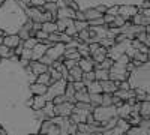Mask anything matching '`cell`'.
Returning <instances> with one entry per match:
<instances>
[{"instance_id": "obj_1", "label": "cell", "mask_w": 150, "mask_h": 135, "mask_svg": "<svg viewBox=\"0 0 150 135\" xmlns=\"http://www.w3.org/2000/svg\"><path fill=\"white\" fill-rule=\"evenodd\" d=\"M30 84L27 66L20 63L18 56L0 60V126L6 135L39 134L45 117L30 107Z\"/></svg>"}, {"instance_id": "obj_2", "label": "cell", "mask_w": 150, "mask_h": 135, "mask_svg": "<svg viewBox=\"0 0 150 135\" xmlns=\"http://www.w3.org/2000/svg\"><path fill=\"white\" fill-rule=\"evenodd\" d=\"M27 21L26 6L20 0H5L0 5V30H3L5 35H18Z\"/></svg>"}, {"instance_id": "obj_3", "label": "cell", "mask_w": 150, "mask_h": 135, "mask_svg": "<svg viewBox=\"0 0 150 135\" xmlns=\"http://www.w3.org/2000/svg\"><path fill=\"white\" fill-rule=\"evenodd\" d=\"M131 89H140L150 95V59L147 62L135 66L128 75Z\"/></svg>"}, {"instance_id": "obj_4", "label": "cell", "mask_w": 150, "mask_h": 135, "mask_svg": "<svg viewBox=\"0 0 150 135\" xmlns=\"http://www.w3.org/2000/svg\"><path fill=\"white\" fill-rule=\"evenodd\" d=\"M93 116L96 120V126H104L111 119L117 117V107L116 105H98L93 108Z\"/></svg>"}, {"instance_id": "obj_5", "label": "cell", "mask_w": 150, "mask_h": 135, "mask_svg": "<svg viewBox=\"0 0 150 135\" xmlns=\"http://www.w3.org/2000/svg\"><path fill=\"white\" fill-rule=\"evenodd\" d=\"M75 3L78 5V9L84 11L87 8H95L96 5H107L108 8L112 5H125V3H131V5H141L143 0H74Z\"/></svg>"}, {"instance_id": "obj_6", "label": "cell", "mask_w": 150, "mask_h": 135, "mask_svg": "<svg viewBox=\"0 0 150 135\" xmlns=\"http://www.w3.org/2000/svg\"><path fill=\"white\" fill-rule=\"evenodd\" d=\"M66 83H68V81H66L65 78H60V80L51 83V84L48 86L47 93L44 95V96H45V99H47V101H53L56 96L63 95V93H65V89H66Z\"/></svg>"}, {"instance_id": "obj_7", "label": "cell", "mask_w": 150, "mask_h": 135, "mask_svg": "<svg viewBox=\"0 0 150 135\" xmlns=\"http://www.w3.org/2000/svg\"><path fill=\"white\" fill-rule=\"evenodd\" d=\"M65 51H66V45H65V42H60V41H59V42H54L53 45H50V47L47 48L45 54L50 56L53 60H59V59L63 57Z\"/></svg>"}, {"instance_id": "obj_8", "label": "cell", "mask_w": 150, "mask_h": 135, "mask_svg": "<svg viewBox=\"0 0 150 135\" xmlns=\"http://www.w3.org/2000/svg\"><path fill=\"white\" fill-rule=\"evenodd\" d=\"M74 107H75V104L71 102V101H65L62 104H57V105H54V114L62 116V117H69Z\"/></svg>"}, {"instance_id": "obj_9", "label": "cell", "mask_w": 150, "mask_h": 135, "mask_svg": "<svg viewBox=\"0 0 150 135\" xmlns=\"http://www.w3.org/2000/svg\"><path fill=\"white\" fill-rule=\"evenodd\" d=\"M140 11L138 5H131V3H125V5H120L119 8V15H122L126 21H129L137 12Z\"/></svg>"}, {"instance_id": "obj_10", "label": "cell", "mask_w": 150, "mask_h": 135, "mask_svg": "<svg viewBox=\"0 0 150 135\" xmlns=\"http://www.w3.org/2000/svg\"><path fill=\"white\" fill-rule=\"evenodd\" d=\"M50 45L48 44H45V42H38L35 47H33V54H32V60H39L44 54H45V51H47V48H48Z\"/></svg>"}, {"instance_id": "obj_11", "label": "cell", "mask_w": 150, "mask_h": 135, "mask_svg": "<svg viewBox=\"0 0 150 135\" xmlns=\"http://www.w3.org/2000/svg\"><path fill=\"white\" fill-rule=\"evenodd\" d=\"M29 68L32 69V72L35 74V75H39V74H44V72H47L50 66H47L45 63H42L41 60H30Z\"/></svg>"}, {"instance_id": "obj_12", "label": "cell", "mask_w": 150, "mask_h": 135, "mask_svg": "<svg viewBox=\"0 0 150 135\" xmlns=\"http://www.w3.org/2000/svg\"><path fill=\"white\" fill-rule=\"evenodd\" d=\"M78 66L83 69V72H89L95 69V60L92 59V56L89 57H80L78 59Z\"/></svg>"}, {"instance_id": "obj_13", "label": "cell", "mask_w": 150, "mask_h": 135, "mask_svg": "<svg viewBox=\"0 0 150 135\" xmlns=\"http://www.w3.org/2000/svg\"><path fill=\"white\" fill-rule=\"evenodd\" d=\"M119 84H120V81H114V80H111V78L101 81L102 92H105V93H114L119 89Z\"/></svg>"}, {"instance_id": "obj_14", "label": "cell", "mask_w": 150, "mask_h": 135, "mask_svg": "<svg viewBox=\"0 0 150 135\" xmlns=\"http://www.w3.org/2000/svg\"><path fill=\"white\" fill-rule=\"evenodd\" d=\"M57 18H75V9H72L69 5L59 6V9H57Z\"/></svg>"}, {"instance_id": "obj_15", "label": "cell", "mask_w": 150, "mask_h": 135, "mask_svg": "<svg viewBox=\"0 0 150 135\" xmlns=\"http://www.w3.org/2000/svg\"><path fill=\"white\" fill-rule=\"evenodd\" d=\"M47 104V99L44 95H33L32 99H30V107L33 110H42Z\"/></svg>"}, {"instance_id": "obj_16", "label": "cell", "mask_w": 150, "mask_h": 135, "mask_svg": "<svg viewBox=\"0 0 150 135\" xmlns=\"http://www.w3.org/2000/svg\"><path fill=\"white\" fill-rule=\"evenodd\" d=\"M20 42H23V41H21V38H20L18 35H5L2 44H5L6 47H9V48H12V50H14V48H15Z\"/></svg>"}, {"instance_id": "obj_17", "label": "cell", "mask_w": 150, "mask_h": 135, "mask_svg": "<svg viewBox=\"0 0 150 135\" xmlns=\"http://www.w3.org/2000/svg\"><path fill=\"white\" fill-rule=\"evenodd\" d=\"M90 56H92V59L95 60V63H101L102 60L108 56V48H105V47L101 45V47H99L96 51H93Z\"/></svg>"}, {"instance_id": "obj_18", "label": "cell", "mask_w": 150, "mask_h": 135, "mask_svg": "<svg viewBox=\"0 0 150 135\" xmlns=\"http://www.w3.org/2000/svg\"><path fill=\"white\" fill-rule=\"evenodd\" d=\"M30 90H32L33 95H45L47 90H48V86H47V84H42V83L35 81V83L30 84Z\"/></svg>"}, {"instance_id": "obj_19", "label": "cell", "mask_w": 150, "mask_h": 135, "mask_svg": "<svg viewBox=\"0 0 150 135\" xmlns=\"http://www.w3.org/2000/svg\"><path fill=\"white\" fill-rule=\"evenodd\" d=\"M140 116H141V119L150 117V99L140 101Z\"/></svg>"}, {"instance_id": "obj_20", "label": "cell", "mask_w": 150, "mask_h": 135, "mask_svg": "<svg viewBox=\"0 0 150 135\" xmlns=\"http://www.w3.org/2000/svg\"><path fill=\"white\" fill-rule=\"evenodd\" d=\"M41 111H42V114H44L45 119H53L56 116L54 114V104H53V101H47L45 107L41 110Z\"/></svg>"}, {"instance_id": "obj_21", "label": "cell", "mask_w": 150, "mask_h": 135, "mask_svg": "<svg viewBox=\"0 0 150 135\" xmlns=\"http://www.w3.org/2000/svg\"><path fill=\"white\" fill-rule=\"evenodd\" d=\"M74 99H75V102L77 101H80V102H90V93L87 92V89L78 90V92H75Z\"/></svg>"}, {"instance_id": "obj_22", "label": "cell", "mask_w": 150, "mask_h": 135, "mask_svg": "<svg viewBox=\"0 0 150 135\" xmlns=\"http://www.w3.org/2000/svg\"><path fill=\"white\" fill-rule=\"evenodd\" d=\"M84 15H86V20L87 21H92L95 18L102 17L104 14H101V12H99L96 8H87V9H84Z\"/></svg>"}, {"instance_id": "obj_23", "label": "cell", "mask_w": 150, "mask_h": 135, "mask_svg": "<svg viewBox=\"0 0 150 135\" xmlns=\"http://www.w3.org/2000/svg\"><path fill=\"white\" fill-rule=\"evenodd\" d=\"M86 87H87V92H89V93H102L101 81H98V80H93L92 83L87 84Z\"/></svg>"}, {"instance_id": "obj_24", "label": "cell", "mask_w": 150, "mask_h": 135, "mask_svg": "<svg viewBox=\"0 0 150 135\" xmlns=\"http://www.w3.org/2000/svg\"><path fill=\"white\" fill-rule=\"evenodd\" d=\"M69 75L72 77L74 81H80V80H83V69L78 65H75L74 68L69 69Z\"/></svg>"}, {"instance_id": "obj_25", "label": "cell", "mask_w": 150, "mask_h": 135, "mask_svg": "<svg viewBox=\"0 0 150 135\" xmlns=\"http://www.w3.org/2000/svg\"><path fill=\"white\" fill-rule=\"evenodd\" d=\"M95 78L98 81H104V80H108L110 78V72L107 69H102V68H98L95 69Z\"/></svg>"}, {"instance_id": "obj_26", "label": "cell", "mask_w": 150, "mask_h": 135, "mask_svg": "<svg viewBox=\"0 0 150 135\" xmlns=\"http://www.w3.org/2000/svg\"><path fill=\"white\" fill-rule=\"evenodd\" d=\"M42 30H45L47 33L59 32V29H57V23H56V21H44V23H42Z\"/></svg>"}, {"instance_id": "obj_27", "label": "cell", "mask_w": 150, "mask_h": 135, "mask_svg": "<svg viewBox=\"0 0 150 135\" xmlns=\"http://www.w3.org/2000/svg\"><path fill=\"white\" fill-rule=\"evenodd\" d=\"M77 50H78L81 57H89L90 56V48H89V44L87 42H80L78 47H77Z\"/></svg>"}, {"instance_id": "obj_28", "label": "cell", "mask_w": 150, "mask_h": 135, "mask_svg": "<svg viewBox=\"0 0 150 135\" xmlns=\"http://www.w3.org/2000/svg\"><path fill=\"white\" fill-rule=\"evenodd\" d=\"M14 56V50L9 47H6L5 44H0V57L2 59H8V57H12Z\"/></svg>"}, {"instance_id": "obj_29", "label": "cell", "mask_w": 150, "mask_h": 135, "mask_svg": "<svg viewBox=\"0 0 150 135\" xmlns=\"http://www.w3.org/2000/svg\"><path fill=\"white\" fill-rule=\"evenodd\" d=\"M36 81H38V83H42V84L50 86V84H51V74H50L48 71H47V72H44V74H39V75H38V78H36Z\"/></svg>"}, {"instance_id": "obj_30", "label": "cell", "mask_w": 150, "mask_h": 135, "mask_svg": "<svg viewBox=\"0 0 150 135\" xmlns=\"http://www.w3.org/2000/svg\"><path fill=\"white\" fill-rule=\"evenodd\" d=\"M90 104L93 108L102 105V93H90Z\"/></svg>"}, {"instance_id": "obj_31", "label": "cell", "mask_w": 150, "mask_h": 135, "mask_svg": "<svg viewBox=\"0 0 150 135\" xmlns=\"http://www.w3.org/2000/svg\"><path fill=\"white\" fill-rule=\"evenodd\" d=\"M74 26H75V29H77V32L90 27V26H89V21H87V20H74Z\"/></svg>"}, {"instance_id": "obj_32", "label": "cell", "mask_w": 150, "mask_h": 135, "mask_svg": "<svg viewBox=\"0 0 150 135\" xmlns=\"http://www.w3.org/2000/svg\"><path fill=\"white\" fill-rule=\"evenodd\" d=\"M93 80H96L95 78V69L93 71H89V72H83V81H84L86 86L89 84V83H92Z\"/></svg>"}, {"instance_id": "obj_33", "label": "cell", "mask_w": 150, "mask_h": 135, "mask_svg": "<svg viewBox=\"0 0 150 135\" xmlns=\"http://www.w3.org/2000/svg\"><path fill=\"white\" fill-rule=\"evenodd\" d=\"M38 42H39V41H38V38H35V36H30V38H27L26 41H23L24 47H26V48H32V50H33V47H35Z\"/></svg>"}, {"instance_id": "obj_34", "label": "cell", "mask_w": 150, "mask_h": 135, "mask_svg": "<svg viewBox=\"0 0 150 135\" xmlns=\"http://www.w3.org/2000/svg\"><path fill=\"white\" fill-rule=\"evenodd\" d=\"M102 105H112V93L102 92Z\"/></svg>"}, {"instance_id": "obj_35", "label": "cell", "mask_w": 150, "mask_h": 135, "mask_svg": "<svg viewBox=\"0 0 150 135\" xmlns=\"http://www.w3.org/2000/svg\"><path fill=\"white\" fill-rule=\"evenodd\" d=\"M65 33H68L71 38H74V36H77L78 35V32H77V29H75V26H74V23L72 24H69V26L66 27V30H65Z\"/></svg>"}, {"instance_id": "obj_36", "label": "cell", "mask_w": 150, "mask_h": 135, "mask_svg": "<svg viewBox=\"0 0 150 135\" xmlns=\"http://www.w3.org/2000/svg\"><path fill=\"white\" fill-rule=\"evenodd\" d=\"M32 54H33L32 48H26V47H24V48H23V53H21V56H20V57L27 59V60H32Z\"/></svg>"}, {"instance_id": "obj_37", "label": "cell", "mask_w": 150, "mask_h": 135, "mask_svg": "<svg viewBox=\"0 0 150 135\" xmlns=\"http://www.w3.org/2000/svg\"><path fill=\"white\" fill-rule=\"evenodd\" d=\"M72 84H74V89H75V92H78V90H84V89H87L83 80H80V81H74Z\"/></svg>"}, {"instance_id": "obj_38", "label": "cell", "mask_w": 150, "mask_h": 135, "mask_svg": "<svg viewBox=\"0 0 150 135\" xmlns=\"http://www.w3.org/2000/svg\"><path fill=\"white\" fill-rule=\"evenodd\" d=\"M119 8H120V5H112V6H110L108 9H107V12L105 14H111V15H117L119 14Z\"/></svg>"}, {"instance_id": "obj_39", "label": "cell", "mask_w": 150, "mask_h": 135, "mask_svg": "<svg viewBox=\"0 0 150 135\" xmlns=\"http://www.w3.org/2000/svg\"><path fill=\"white\" fill-rule=\"evenodd\" d=\"M39 60H41L42 63H45L47 66H51V65H53V62H54V60H53L51 57H50V56H47V54H44V56H42Z\"/></svg>"}, {"instance_id": "obj_40", "label": "cell", "mask_w": 150, "mask_h": 135, "mask_svg": "<svg viewBox=\"0 0 150 135\" xmlns=\"http://www.w3.org/2000/svg\"><path fill=\"white\" fill-rule=\"evenodd\" d=\"M72 38L68 35V33H65V32H60V42H65V44H68L69 41H71Z\"/></svg>"}, {"instance_id": "obj_41", "label": "cell", "mask_w": 150, "mask_h": 135, "mask_svg": "<svg viewBox=\"0 0 150 135\" xmlns=\"http://www.w3.org/2000/svg\"><path fill=\"white\" fill-rule=\"evenodd\" d=\"M45 5V0H30V3L29 6H38V8H41Z\"/></svg>"}, {"instance_id": "obj_42", "label": "cell", "mask_w": 150, "mask_h": 135, "mask_svg": "<svg viewBox=\"0 0 150 135\" xmlns=\"http://www.w3.org/2000/svg\"><path fill=\"white\" fill-rule=\"evenodd\" d=\"M114 15H111V14H104V21L105 24H111V23H114Z\"/></svg>"}, {"instance_id": "obj_43", "label": "cell", "mask_w": 150, "mask_h": 135, "mask_svg": "<svg viewBox=\"0 0 150 135\" xmlns=\"http://www.w3.org/2000/svg\"><path fill=\"white\" fill-rule=\"evenodd\" d=\"M95 8H96L99 12H101V14H105L107 9H108V6H107V5H104V3H101V5H96Z\"/></svg>"}, {"instance_id": "obj_44", "label": "cell", "mask_w": 150, "mask_h": 135, "mask_svg": "<svg viewBox=\"0 0 150 135\" xmlns=\"http://www.w3.org/2000/svg\"><path fill=\"white\" fill-rule=\"evenodd\" d=\"M3 36H5V33H3V30H0V44L3 42Z\"/></svg>"}, {"instance_id": "obj_45", "label": "cell", "mask_w": 150, "mask_h": 135, "mask_svg": "<svg viewBox=\"0 0 150 135\" xmlns=\"http://www.w3.org/2000/svg\"><path fill=\"white\" fill-rule=\"evenodd\" d=\"M146 32L150 33V24H147V26H146Z\"/></svg>"}, {"instance_id": "obj_46", "label": "cell", "mask_w": 150, "mask_h": 135, "mask_svg": "<svg viewBox=\"0 0 150 135\" xmlns=\"http://www.w3.org/2000/svg\"><path fill=\"white\" fill-rule=\"evenodd\" d=\"M63 2H65V3H66V5H68V3H69V2H71V0H63Z\"/></svg>"}, {"instance_id": "obj_47", "label": "cell", "mask_w": 150, "mask_h": 135, "mask_svg": "<svg viewBox=\"0 0 150 135\" xmlns=\"http://www.w3.org/2000/svg\"><path fill=\"white\" fill-rule=\"evenodd\" d=\"M45 2H57V0H45Z\"/></svg>"}, {"instance_id": "obj_48", "label": "cell", "mask_w": 150, "mask_h": 135, "mask_svg": "<svg viewBox=\"0 0 150 135\" xmlns=\"http://www.w3.org/2000/svg\"><path fill=\"white\" fill-rule=\"evenodd\" d=\"M3 2H5V0H0V5H2V3H3Z\"/></svg>"}]
</instances>
